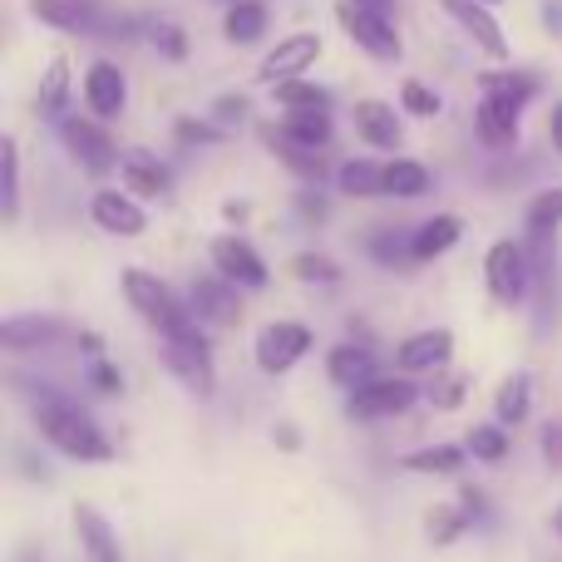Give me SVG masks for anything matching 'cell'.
Masks as SVG:
<instances>
[{
	"label": "cell",
	"mask_w": 562,
	"mask_h": 562,
	"mask_svg": "<svg viewBox=\"0 0 562 562\" xmlns=\"http://www.w3.org/2000/svg\"><path fill=\"white\" fill-rule=\"evenodd\" d=\"M30 400V419H35L40 439L49 449H59L65 459H79V464H109L114 459V439L94 425L89 409H79V400H69L65 390L55 385H25Z\"/></svg>",
	"instance_id": "1"
},
{
	"label": "cell",
	"mask_w": 562,
	"mask_h": 562,
	"mask_svg": "<svg viewBox=\"0 0 562 562\" xmlns=\"http://www.w3.org/2000/svg\"><path fill=\"white\" fill-rule=\"evenodd\" d=\"M124 301L158 330V340H178L203 330L198 316L188 311V301H178V291L168 281H158L154 272H144V267H124Z\"/></svg>",
	"instance_id": "2"
},
{
	"label": "cell",
	"mask_w": 562,
	"mask_h": 562,
	"mask_svg": "<svg viewBox=\"0 0 562 562\" xmlns=\"http://www.w3.org/2000/svg\"><path fill=\"white\" fill-rule=\"evenodd\" d=\"M59 144L69 148V158L79 164V173L104 178L114 168H124V154H119L109 124H99L94 114H65L59 119Z\"/></svg>",
	"instance_id": "3"
},
{
	"label": "cell",
	"mask_w": 562,
	"mask_h": 562,
	"mask_svg": "<svg viewBox=\"0 0 562 562\" xmlns=\"http://www.w3.org/2000/svg\"><path fill=\"white\" fill-rule=\"evenodd\" d=\"M484 281H488V296H494L498 306H518V301L528 296V286H533V262H528V247L514 243V237L494 243V247H488V257H484Z\"/></svg>",
	"instance_id": "4"
},
{
	"label": "cell",
	"mask_w": 562,
	"mask_h": 562,
	"mask_svg": "<svg viewBox=\"0 0 562 562\" xmlns=\"http://www.w3.org/2000/svg\"><path fill=\"white\" fill-rule=\"evenodd\" d=\"M316 346V336H311V326H301V321H267L262 330H257V370L262 375H286L291 366H301L306 360V350Z\"/></svg>",
	"instance_id": "5"
},
{
	"label": "cell",
	"mask_w": 562,
	"mask_h": 562,
	"mask_svg": "<svg viewBox=\"0 0 562 562\" xmlns=\"http://www.w3.org/2000/svg\"><path fill=\"white\" fill-rule=\"evenodd\" d=\"M415 400H419V385L409 375H375L370 385H360V390H350V400H346V415L350 419H395V415H405V409H415Z\"/></svg>",
	"instance_id": "6"
},
{
	"label": "cell",
	"mask_w": 562,
	"mask_h": 562,
	"mask_svg": "<svg viewBox=\"0 0 562 562\" xmlns=\"http://www.w3.org/2000/svg\"><path fill=\"white\" fill-rule=\"evenodd\" d=\"M164 366L173 370L178 385L193 390L198 400L213 395L217 370H213V350H207V336H203V330H193V336H178V340H164Z\"/></svg>",
	"instance_id": "7"
},
{
	"label": "cell",
	"mask_w": 562,
	"mask_h": 562,
	"mask_svg": "<svg viewBox=\"0 0 562 562\" xmlns=\"http://www.w3.org/2000/svg\"><path fill=\"white\" fill-rule=\"evenodd\" d=\"M30 15L49 30H65V35H89V40H119L114 30H124V20L99 15L89 0H30Z\"/></svg>",
	"instance_id": "8"
},
{
	"label": "cell",
	"mask_w": 562,
	"mask_h": 562,
	"mask_svg": "<svg viewBox=\"0 0 562 562\" xmlns=\"http://www.w3.org/2000/svg\"><path fill=\"white\" fill-rule=\"evenodd\" d=\"M316 59H321V35H311V30L281 35L277 49H267L262 65H257V85L277 89V85H291V79H306V69Z\"/></svg>",
	"instance_id": "9"
},
{
	"label": "cell",
	"mask_w": 562,
	"mask_h": 562,
	"mask_svg": "<svg viewBox=\"0 0 562 562\" xmlns=\"http://www.w3.org/2000/svg\"><path fill=\"white\" fill-rule=\"evenodd\" d=\"M207 257H213V272L217 277H227L233 286H243V291H262L267 281H272V272H267V262H262V252H257L247 237H237V233L213 237Z\"/></svg>",
	"instance_id": "10"
},
{
	"label": "cell",
	"mask_w": 562,
	"mask_h": 562,
	"mask_svg": "<svg viewBox=\"0 0 562 562\" xmlns=\"http://www.w3.org/2000/svg\"><path fill=\"white\" fill-rule=\"evenodd\" d=\"M188 311L198 316V326H237L243 321V286H233L227 277L207 272V277H193L188 286Z\"/></svg>",
	"instance_id": "11"
},
{
	"label": "cell",
	"mask_w": 562,
	"mask_h": 562,
	"mask_svg": "<svg viewBox=\"0 0 562 562\" xmlns=\"http://www.w3.org/2000/svg\"><path fill=\"white\" fill-rule=\"evenodd\" d=\"M340 20H346V35L356 40L370 59H380V65H395V59L405 55L400 30L390 15H375V10H360V5H350V0H340Z\"/></svg>",
	"instance_id": "12"
},
{
	"label": "cell",
	"mask_w": 562,
	"mask_h": 562,
	"mask_svg": "<svg viewBox=\"0 0 562 562\" xmlns=\"http://www.w3.org/2000/svg\"><path fill=\"white\" fill-rule=\"evenodd\" d=\"M459 30L464 40L488 59H508V40H504V25H498L494 5H479V0H435Z\"/></svg>",
	"instance_id": "13"
},
{
	"label": "cell",
	"mask_w": 562,
	"mask_h": 562,
	"mask_svg": "<svg viewBox=\"0 0 562 562\" xmlns=\"http://www.w3.org/2000/svg\"><path fill=\"white\" fill-rule=\"evenodd\" d=\"M85 109L99 124H114L128 109V75L114 59H94V65L85 69Z\"/></svg>",
	"instance_id": "14"
},
{
	"label": "cell",
	"mask_w": 562,
	"mask_h": 562,
	"mask_svg": "<svg viewBox=\"0 0 562 562\" xmlns=\"http://www.w3.org/2000/svg\"><path fill=\"white\" fill-rule=\"evenodd\" d=\"M89 217H94L99 233L109 237H144L148 233V213L134 193H119V188H99L89 198Z\"/></svg>",
	"instance_id": "15"
},
{
	"label": "cell",
	"mask_w": 562,
	"mask_h": 562,
	"mask_svg": "<svg viewBox=\"0 0 562 562\" xmlns=\"http://www.w3.org/2000/svg\"><path fill=\"white\" fill-rule=\"evenodd\" d=\"M454 360V330L435 326V330H415V336L400 340L395 366L405 375H439V370Z\"/></svg>",
	"instance_id": "16"
},
{
	"label": "cell",
	"mask_w": 562,
	"mask_h": 562,
	"mask_svg": "<svg viewBox=\"0 0 562 562\" xmlns=\"http://www.w3.org/2000/svg\"><path fill=\"white\" fill-rule=\"evenodd\" d=\"M518 119H524V99L504 94V89H484V99L474 109V128L488 148L518 144Z\"/></svg>",
	"instance_id": "17"
},
{
	"label": "cell",
	"mask_w": 562,
	"mask_h": 562,
	"mask_svg": "<svg viewBox=\"0 0 562 562\" xmlns=\"http://www.w3.org/2000/svg\"><path fill=\"white\" fill-rule=\"evenodd\" d=\"M330 114H281L272 128H267V144L277 148V154H291V148H301V154H321V148L330 144Z\"/></svg>",
	"instance_id": "18"
},
{
	"label": "cell",
	"mask_w": 562,
	"mask_h": 562,
	"mask_svg": "<svg viewBox=\"0 0 562 562\" xmlns=\"http://www.w3.org/2000/svg\"><path fill=\"white\" fill-rule=\"evenodd\" d=\"M350 124H356V138L366 148H380V154H395L400 144H405V128H400V114L395 104H385V99H360L356 109H350Z\"/></svg>",
	"instance_id": "19"
},
{
	"label": "cell",
	"mask_w": 562,
	"mask_h": 562,
	"mask_svg": "<svg viewBox=\"0 0 562 562\" xmlns=\"http://www.w3.org/2000/svg\"><path fill=\"white\" fill-rule=\"evenodd\" d=\"M69 336H75V330H69L59 316H5V326H0V346H5L10 356L49 350V346H59V340H69Z\"/></svg>",
	"instance_id": "20"
},
{
	"label": "cell",
	"mask_w": 562,
	"mask_h": 562,
	"mask_svg": "<svg viewBox=\"0 0 562 562\" xmlns=\"http://www.w3.org/2000/svg\"><path fill=\"white\" fill-rule=\"evenodd\" d=\"M75 538H79V548H85L89 562H128L114 524H109L94 504H75Z\"/></svg>",
	"instance_id": "21"
},
{
	"label": "cell",
	"mask_w": 562,
	"mask_h": 562,
	"mask_svg": "<svg viewBox=\"0 0 562 562\" xmlns=\"http://www.w3.org/2000/svg\"><path fill=\"white\" fill-rule=\"evenodd\" d=\"M119 183H124V193H134V198H164L168 188H173V173H168V168L158 164L154 154H144V148H128L124 168H119Z\"/></svg>",
	"instance_id": "22"
},
{
	"label": "cell",
	"mask_w": 562,
	"mask_h": 562,
	"mask_svg": "<svg viewBox=\"0 0 562 562\" xmlns=\"http://www.w3.org/2000/svg\"><path fill=\"white\" fill-rule=\"evenodd\" d=\"M459 237H464V217L435 213L415 227V237H409V257H415V262H435V257H445L449 247H459Z\"/></svg>",
	"instance_id": "23"
},
{
	"label": "cell",
	"mask_w": 562,
	"mask_h": 562,
	"mask_svg": "<svg viewBox=\"0 0 562 562\" xmlns=\"http://www.w3.org/2000/svg\"><path fill=\"white\" fill-rule=\"evenodd\" d=\"M326 375L336 380L340 390H360L375 380V356H370V346H356V340H346V346H336L326 356Z\"/></svg>",
	"instance_id": "24"
},
{
	"label": "cell",
	"mask_w": 562,
	"mask_h": 562,
	"mask_svg": "<svg viewBox=\"0 0 562 562\" xmlns=\"http://www.w3.org/2000/svg\"><path fill=\"white\" fill-rule=\"evenodd\" d=\"M336 193L340 198H385V164H375V158H346L336 168Z\"/></svg>",
	"instance_id": "25"
},
{
	"label": "cell",
	"mask_w": 562,
	"mask_h": 562,
	"mask_svg": "<svg viewBox=\"0 0 562 562\" xmlns=\"http://www.w3.org/2000/svg\"><path fill=\"white\" fill-rule=\"evenodd\" d=\"M435 188V173H429L419 158H390L385 164V198H400V203H415Z\"/></svg>",
	"instance_id": "26"
},
{
	"label": "cell",
	"mask_w": 562,
	"mask_h": 562,
	"mask_svg": "<svg viewBox=\"0 0 562 562\" xmlns=\"http://www.w3.org/2000/svg\"><path fill=\"white\" fill-rule=\"evenodd\" d=\"M494 415H498V425H524L528 415H533V375L528 370H514V375L498 385V395H494Z\"/></svg>",
	"instance_id": "27"
},
{
	"label": "cell",
	"mask_w": 562,
	"mask_h": 562,
	"mask_svg": "<svg viewBox=\"0 0 562 562\" xmlns=\"http://www.w3.org/2000/svg\"><path fill=\"white\" fill-rule=\"evenodd\" d=\"M267 5L262 0H233L223 15V35L233 40V45H257V40L267 35Z\"/></svg>",
	"instance_id": "28"
},
{
	"label": "cell",
	"mask_w": 562,
	"mask_h": 562,
	"mask_svg": "<svg viewBox=\"0 0 562 562\" xmlns=\"http://www.w3.org/2000/svg\"><path fill=\"white\" fill-rule=\"evenodd\" d=\"M65 104H69V59L55 55L40 75V94H35V109L45 119H65Z\"/></svg>",
	"instance_id": "29"
},
{
	"label": "cell",
	"mask_w": 562,
	"mask_h": 562,
	"mask_svg": "<svg viewBox=\"0 0 562 562\" xmlns=\"http://www.w3.org/2000/svg\"><path fill=\"white\" fill-rule=\"evenodd\" d=\"M469 459L464 445H429V449H409L405 469L409 474H459Z\"/></svg>",
	"instance_id": "30"
},
{
	"label": "cell",
	"mask_w": 562,
	"mask_h": 562,
	"mask_svg": "<svg viewBox=\"0 0 562 562\" xmlns=\"http://www.w3.org/2000/svg\"><path fill=\"white\" fill-rule=\"evenodd\" d=\"M281 114H326L330 109V94L321 85H311V79H291V85H277L272 89Z\"/></svg>",
	"instance_id": "31"
},
{
	"label": "cell",
	"mask_w": 562,
	"mask_h": 562,
	"mask_svg": "<svg viewBox=\"0 0 562 562\" xmlns=\"http://www.w3.org/2000/svg\"><path fill=\"white\" fill-rule=\"evenodd\" d=\"M0 217L15 223L20 217V144L0 138Z\"/></svg>",
	"instance_id": "32"
},
{
	"label": "cell",
	"mask_w": 562,
	"mask_h": 562,
	"mask_svg": "<svg viewBox=\"0 0 562 562\" xmlns=\"http://www.w3.org/2000/svg\"><path fill=\"white\" fill-rule=\"evenodd\" d=\"M558 227H562V188H543V193H533V203L524 213V233L558 237Z\"/></svg>",
	"instance_id": "33"
},
{
	"label": "cell",
	"mask_w": 562,
	"mask_h": 562,
	"mask_svg": "<svg viewBox=\"0 0 562 562\" xmlns=\"http://www.w3.org/2000/svg\"><path fill=\"white\" fill-rule=\"evenodd\" d=\"M409 237L415 233H405V227H370L366 247L380 267H405V262H415V257H409Z\"/></svg>",
	"instance_id": "34"
},
{
	"label": "cell",
	"mask_w": 562,
	"mask_h": 562,
	"mask_svg": "<svg viewBox=\"0 0 562 562\" xmlns=\"http://www.w3.org/2000/svg\"><path fill=\"white\" fill-rule=\"evenodd\" d=\"M464 449L479 459V464H504L514 445H508V429L504 425H474V429H469V439H464Z\"/></svg>",
	"instance_id": "35"
},
{
	"label": "cell",
	"mask_w": 562,
	"mask_h": 562,
	"mask_svg": "<svg viewBox=\"0 0 562 562\" xmlns=\"http://www.w3.org/2000/svg\"><path fill=\"white\" fill-rule=\"evenodd\" d=\"M286 272L296 281H306V286H336V281H340V267L330 262L326 252H296L286 262Z\"/></svg>",
	"instance_id": "36"
},
{
	"label": "cell",
	"mask_w": 562,
	"mask_h": 562,
	"mask_svg": "<svg viewBox=\"0 0 562 562\" xmlns=\"http://www.w3.org/2000/svg\"><path fill=\"white\" fill-rule=\"evenodd\" d=\"M148 45L178 65V59H188V30L178 25V20H154V25H148Z\"/></svg>",
	"instance_id": "37"
},
{
	"label": "cell",
	"mask_w": 562,
	"mask_h": 562,
	"mask_svg": "<svg viewBox=\"0 0 562 562\" xmlns=\"http://www.w3.org/2000/svg\"><path fill=\"white\" fill-rule=\"evenodd\" d=\"M439 94L425 85V79H405L400 85V114H415V119H435L439 114Z\"/></svg>",
	"instance_id": "38"
},
{
	"label": "cell",
	"mask_w": 562,
	"mask_h": 562,
	"mask_svg": "<svg viewBox=\"0 0 562 562\" xmlns=\"http://www.w3.org/2000/svg\"><path fill=\"white\" fill-rule=\"evenodd\" d=\"M484 89H504V94L514 99H533L538 94V79L533 75H518V69H494V75H484Z\"/></svg>",
	"instance_id": "39"
},
{
	"label": "cell",
	"mask_w": 562,
	"mask_h": 562,
	"mask_svg": "<svg viewBox=\"0 0 562 562\" xmlns=\"http://www.w3.org/2000/svg\"><path fill=\"white\" fill-rule=\"evenodd\" d=\"M464 395H469V375H445V380L429 385V405L435 409H459L464 405Z\"/></svg>",
	"instance_id": "40"
},
{
	"label": "cell",
	"mask_w": 562,
	"mask_h": 562,
	"mask_svg": "<svg viewBox=\"0 0 562 562\" xmlns=\"http://www.w3.org/2000/svg\"><path fill=\"white\" fill-rule=\"evenodd\" d=\"M89 385H94L99 395H119V390H124V375H119V370L109 366L104 356H99L94 366H89Z\"/></svg>",
	"instance_id": "41"
},
{
	"label": "cell",
	"mask_w": 562,
	"mask_h": 562,
	"mask_svg": "<svg viewBox=\"0 0 562 562\" xmlns=\"http://www.w3.org/2000/svg\"><path fill=\"white\" fill-rule=\"evenodd\" d=\"M178 138H183V144H217V138H223V124H203V119H183V124H178Z\"/></svg>",
	"instance_id": "42"
},
{
	"label": "cell",
	"mask_w": 562,
	"mask_h": 562,
	"mask_svg": "<svg viewBox=\"0 0 562 562\" xmlns=\"http://www.w3.org/2000/svg\"><path fill=\"white\" fill-rule=\"evenodd\" d=\"M243 114H247V94H223V99L213 104V119H217V124H237Z\"/></svg>",
	"instance_id": "43"
},
{
	"label": "cell",
	"mask_w": 562,
	"mask_h": 562,
	"mask_svg": "<svg viewBox=\"0 0 562 562\" xmlns=\"http://www.w3.org/2000/svg\"><path fill=\"white\" fill-rule=\"evenodd\" d=\"M543 459H548V469H562V425L543 429Z\"/></svg>",
	"instance_id": "44"
},
{
	"label": "cell",
	"mask_w": 562,
	"mask_h": 562,
	"mask_svg": "<svg viewBox=\"0 0 562 562\" xmlns=\"http://www.w3.org/2000/svg\"><path fill=\"white\" fill-rule=\"evenodd\" d=\"M301 213H306V217H316V223H321V217H326V198H311V193H301Z\"/></svg>",
	"instance_id": "45"
},
{
	"label": "cell",
	"mask_w": 562,
	"mask_h": 562,
	"mask_svg": "<svg viewBox=\"0 0 562 562\" xmlns=\"http://www.w3.org/2000/svg\"><path fill=\"white\" fill-rule=\"evenodd\" d=\"M277 445H281V449H296V445H301V435H296L291 425H277Z\"/></svg>",
	"instance_id": "46"
},
{
	"label": "cell",
	"mask_w": 562,
	"mask_h": 562,
	"mask_svg": "<svg viewBox=\"0 0 562 562\" xmlns=\"http://www.w3.org/2000/svg\"><path fill=\"white\" fill-rule=\"evenodd\" d=\"M548 134H553V148H562V104H553V119H548Z\"/></svg>",
	"instance_id": "47"
},
{
	"label": "cell",
	"mask_w": 562,
	"mask_h": 562,
	"mask_svg": "<svg viewBox=\"0 0 562 562\" xmlns=\"http://www.w3.org/2000/svg\"><path fill=\"white\" fill-rule=\"evenodd\" d=\"M350 5H360V10H375V15H390V0H350Z\"/></svg>",
	"instance_id": "48"
},
{
	"label": "cell",
	"mask_w": 562,
	"mask_h": 562,
	"mask_svg": "<svg viewBox=\"0 0 562 562\" xmlns=\"http://www.w3.org/2000/svg\"><path fill=\"white\" fill-rule=\"evenodd\" d=\"M553 533L562 538V508H558V514H553Z\"/></svg>",
	"instance_id": "49"
},
{
	"label": "cell",
	"mask_w": 562,
	"mask_h": 562,
	"mask_svg": "<svg viewBox=\"0 0 562 562\" xmlns=\"http://www.w3.org/2000/svg\"><path fill=\"white\" fill-rule=\"evenodd\" d=\"M15 562H40V558H35V553H20V558H15Z\"/></svg>",
	"instance_id": "50"
},
{
	"label": "cell",
	"mask_w": 562,
	"mask_h": 562,
	"mask_svg": "<svg viewBox=\"0 0 562 562\" xmlns=\"http://www.w3.org/2000/svg\"><path fill=\"white\" fill-rule=\"evenodd\" d=\"M479 5H504V0H479Z\"/></svg>",
	"instance_id": "51"
}]
</instances>
